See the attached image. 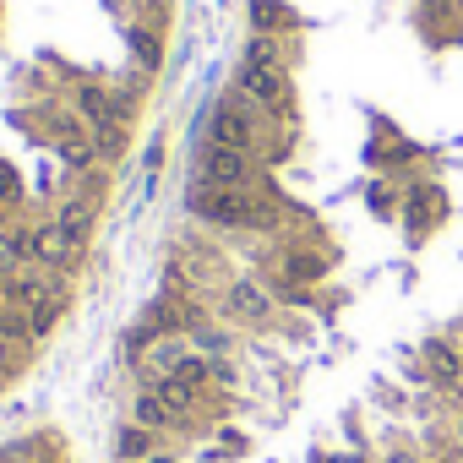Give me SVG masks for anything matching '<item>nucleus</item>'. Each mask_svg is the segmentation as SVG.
Wrapping results in <instances>:
<instances>
[{"instance_id": "nucleus-1", "label": "nucleus", "mask_w": 463, "mask_h": 463, "mask_svg": "<svg viewBox=\"0 0 463 463\" xmlns=\"http://www.w3.org/2000/svg\"><path fill=\"white\" fill-rule=\"evenodd\" d=\"M196 185L202 191H241V185H251V153L207 142L202 158H196Z\"/></svg>"}, {"instance_id": "nucleus-2", "label": "nucleus", "mask_w": 463, "mask_h": 463, "mask_svg": "<svg viewBox=\"0 0 463 463\" xmlns=\"http://www.w3.org/2000/svg\"><path fill=\"white\" fill-rule=\"evenodd\" d=\"M289 71L284 66H246L241 61V71H235V99H246V104H257V109H289Z\"/></svg>"}, {"instance_id": "nucleus-3", "label": "nucleus", "mask_w": 463, "mask_h": 463, "mask_svg": "<svg viewBox=\"0 0 463 463\" xmlns=\"http://www.w3.org/2000/svg\"><path fill=\"white\" fill-rule=\"evenodd\" d=\"M77 257H82V241L71 235V229H66L61 218H50V223H33V262H39V268H50V273H66Z\"/></svg>"}, {"instance_id": "nucleus-4", "label": "nucleus", "mask_w": 463, "mask_h": 463, "mask_svg": "<svg viewBox=\"0 0 463 463\" xmlns=\"http://www.w3.org/2000/svg\"><path fill=\"white\" fill-rule=\"evenodd\" d=\"M207 142H218V147H241V153H251V147H257V131H251V120L241 115V104H223V109L213 115V131H207Z\"/></svg>"}, {"instance_id": "nucleus-5", "label": "nucleus", "mask_w": 463, "mask_h": 463, "mask_svg": "<svg viewBox=\"0 0 463 463\" xmlns=\"http://www.w3.org/2000/svg\"><path fill=\"white\" fill-rule=\"evenodd\" d=\"M131 420H137V425H147L153 436H164V430H180V425H185V414H175L153 387H142V392L131 398Z\"/></svg>"}, {"instance_id": "nucleus-6", "label": "nucleus", "mask_w": 463, "mask_h": 463, "mask_svg": "<svg viewBox=\"0 0 463 463\" xmlns=\"http://www.w3.org/2000/svg\"><path fill=\"white\" fill-rule=\"evenodd\" d=\"M420 354H425V376H430L436 387H452V382L463 376V354H458L447 338H425Z\"/></svg>"}, {"instance_id": "nucleus-7", "label": "nucleus", "mask_w": 463, "mask_h": 463, "mask_svg": "<svg viewBox=\"0 0 463 463\" xmlns=\"http://www.w3.org/2000/svg\"><path fill=\"white\" fill-rule=\"evenodd\" d=\"M77 109H82V120L88 126H104L115 109L126 115V104H120V93L115 88H99V82H88V88H77Z\"/></svg>"}, {"instance_id": "nucleus-8", "label": "nucleus", "mask_w": 463, "mask_h": 463, "mask_svg": "<svg viewBox=\"0 0 463 463\" xmlns=\"http://www.w3.org/2000/svg\"><path fill=\"white\" fill-rule=\"evenodd\" d=\"M147 387H153L175 414H185V420H191V414H196V403H202V387H191L185 376H153Z\"/></svg>"}, {"instance_id": "nucleus-9", "label": "nucleus", "mask_w": 463, "mask_h": 463, "mask_svg": "<svg viewBox=\"0 0 463 463\" xmlns=\"http://www.w3.org/2000/svg\"><path fill=\"white\" fill-rule=\"evenodd\" d=\"M55 218H61V223L71 229V235H77V241L88 246V235H93V223H99V202H93V196H66V202L55 207Z\"/></svg>"}, {"instance_id": "nucleus-10", "label": "nucleus", "mask_w": 463, "mask_h": 463, "mask_svg": "<svg viewBox=\"0 0 463 463\" xmlns=\"http://www.w3.org/2000/svg\"><path fill=\"white\" fill-rule=\"evenodd\" d=\"M229 311H235L241 322H268V295L257 284H235L229 289Z\"/></svg>"}, {"instance_id": "nucleus-11", "label": "nucleus", "mask_w": 463, "mask_h": 463, "mask_svg": "<svg viewBox=\"0 0 463 463\" xmlns=\"http://www.w3.org/2000/svg\"><path fill=\"white\" fill-rule=\"evenodd\" d=\"M66 317V289H55L50 300H39V306H28V333L33 338H44V333H55V322Z\"/></svg>"}, {"instance_id": "nucleus-12", "label": "nucleus", "mask_w": 463, "mask_h": 463, "mask_svg": "<svg viewBox=\"0 0 463 463\" xmlns=\"http://www.w3.org/2000/svg\"><path fill=\"white\" fill-rule=\"evenodd\" d=\"M246 66H284V39H279V33H251Z\"/></svg>"}, {"instance_id": "nucleus-13", "label": "nucleus", "mask_w": 463, "mask_h": 463, "mask_svg": "<svg viewBox=\"0 0 463 463\" xmlns=\"http://www.w3.org/2000/svg\"><path fill=\"white\" fill-rule=\"evenodd\" d=\"M153 447H158V436H153L147 425H137V420H131V425L120 430V458H126V463H137V458H153Z\"/></svg>"}, {"instance_id": "nucleus-14", "label": "nucleus", "mask_w": 463, "mask_h": 463, "mask_svg": "<svg viewBox=\"0 0 463 463\" xmlns=\"http://www.w3.org/2000/svg\"><path fill=\"white\" fill-rule=\"evenodd\" d=\"M93 153H99V158H120V153H126V120L93 126Z\"/></svg>"}, {"instance_id": "nucleus-15", "label": "nucleus", "mask_w": 463, "mask_h": 463, "mask_svg": "<svg viewBox=\"0 0 463 463\" xmlns=\"http://www.w3.org/2000/svg\"><path fill=\"white\" fill-rule=\"evenodd\" d=\"M251 23H257V33H284L289 28V6L284 0H251Z\"/></svg>"}, {"instance_id": "nucleus-16", "label": "nucleus", "mask_w": 463, "mask_h": 463, "mask_svg": "<svg viewBox=\"0 0 463 463\" xmlns=\"http://www.w3.org/2000/svg\"><path fill=\"white\" fill-rule=\"evenodd\" d=\"M284 273H289L295 284H317V279L327 273V262H322V257H284Z\"/></svg>"}, {"instance_id": "nucleus-17", "label": "nucleus", "mask_w": 463, "mask_h": 463, "mask_svg": "<svg viewBox=\"0 0 463 463\" xmlns=\"http://www.w3.org/2000/svg\"><path fill=\"white\" fill-rule=\"evenodd\" d=\"M23 354H28V344H23V338H12L6 327H0V376H12V371L23 365Z\"/></svg>"}, {"instance_id": "nucleus-18", "label": "nucleus", "mask_w": 463, "mask_h": 463, "mask_svg": "<svg viewBox=\"0 0 463 463\" xmlns=\"http://www.w3.org/2000/svg\"><path fill=\"white\" fill-rule=\"evenodd\" d=\"M93 164H99L93 142H71V147H66V169H93Z\"/></svg>"}, {"instance_id": "nucleus-19", "label": "nucleus", "mask_w": 463, "mask_h": 463, "mask_svg": "<svg viewBox=\"0 0 463 463\" xmlns=\"http://www.w3.org/2000/svg\"><path fill=\"white\" fill-rule=\"evenodd\" d=\"M382 463H425V458H420L414 447H387V458H382Z\"/></svg>"}, {"instance_id": "nucleus-20", "label": "nucleus", "mask_w": 463, "mask_h": 463, "mask_svg": "<svg viewBox=\"0 0 463 463\" xmlns=\"http://www.w3.org/2000/svg\"><path fill=\"white\" fill-rule=\"evenodd\" d=\"M12 229H17L12 223V207H6V196H0V235H12Z\"/></svg>"}, {"instance_id": "nucleus-21", "label": "nucleus", "mask_w": 463, "mask_h": 463, "mask_svg": "<svg viewBox=\"0 0 463 463\" xmlns=\"http://www.w3.org/2000/svg\"><path fill=\"white\" fill-rule=\"evenodd\" d=\"M458 447H463V398H458Z\"/></svg>"}, {"instance_id": "nucleus-22", "label": "nucleus", "mask_w": 463, "mask_h": 463, "mask_svg": "<svg viewBox=\"0 0 463 463\" xmlns=\"http://www.w3.org/2000/svg\"><path fill=\"white\" fill-rule=\"evenodd\" d=\"M137 463H153V458H137Z\"/></svg>"}, {"instance_id": "nucleus-23", "label": "nucleus", "mask_w": 463, "mask_h": 463, "mask_svg": "<svg viewBox=\"0 0 463 463\" xmlns=\"http://www.w3.org/2000/svg\"><path fill=\"white\" fill-rule=\"evenodd\" d=\"M425 463H436V458H425Z\"/></svg>"}, {"instance_id": "nucleus-24", "label": "nucleus", "mask_w": 463, "mask_h": 463, "mask_svg": "<svg viewBox=\"0 0 463 463\" xmlns=\"http://www.w3.org/2000/svg\"><path fill=\"white\" fill-rule=\"evenodd\" d=\"M452 463H463V458H452Z\"/></svg>"}]
</instances>
